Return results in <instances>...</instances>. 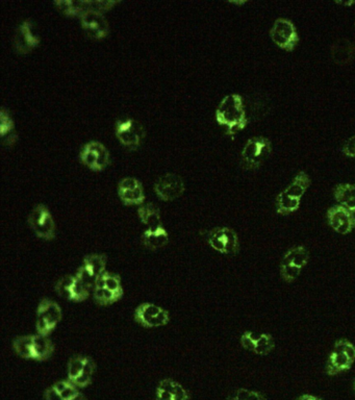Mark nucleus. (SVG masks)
<instances>
[{"instance_id": "f257e3e1", "label": "nucleus", "mask_w": 355, "mask_h": 400, "mask_svg": "<svg viewBox=\"0 0 355 400\" xmlns=\"http://www.w3.org/2000/svg\"><path fill=\"white\" fill-rule=\"evenodd\" d=\"M216 120L225 127L229 136L243 131L248 124L244 99L239 94H229L221 100L216 110Z\"/></svg>"}, {"instance_id": "f03ea898", "label": "nucleus", "mask_w": 355, "mask_h": 400, "mask_svg": "<svg viewBox=\"0 0 355 400\" xmlns=\"http://www.w3.org/2000/svg\"><path fill=\"white\" fill-rule=\"evenodd\" d=\"M272 150V142L269 139L250 138L241 152V166L245 170H257L269 159Z\"/></svg>"}, {"instance_id": "7ed1b4c3", "label": "nucleus", "mask_w": 355, "mask_h": 400, "mask_svg": "<svg viewBox=\"0 0 355 400\" xmlns=\"http://www.w3.org/2000/svg\"><path fill=\"white\" fill-rule=\"evenodd\" d=\"M115 135L122 146L129 150H136L144 141V126L133 118H120L116 121Z\"/></svg>"}, {"instance_id": "20e7f679", "label": "nucleus", "mask_w": 355, "mask_h": 400, "mask_svg": "<svg viewBox=\"0 0 355 400\" xmlns=\"http://www.w3.org/2000/svg\"><path fill=\"white\" fill-rule=\"evenodd\" d=\"M27 222L37 237L47 241L56 238V222L49 209L44 204H37L33 209Z\"/></svg>"}, {"instance_id": "39448f33", "label": "nucleus", "mask_w": 355, "mask_h": 400, "mask_svg": "<svg viewBox=\"0 0 355 400\" xmlns=\"http://www.w3.org/2000/svg\"><path fill=\"white\" fill-rule=\"evenodd\" d=\"M209 246L222 254H236L240 249L238 234L231 227H215L206 235Z\"/></svg>"}, {"instance_id": "423d86ee", "label": "nucleus", "mask_w": 355, "mask_h": 400, "mask_svg": "<svg viewBox=\"0 0 355 400\" xmlns=\"http://www.w3.org/2000/svg\"><path fill=\"white\" fill-rule=\"evenodd\" d=\"M79 160L92 171L100 172L110 165L111 154L102 143L90 141L81 149Z\"/></svg>"}, {"instance_id": "0eeeda50", "label": "nucleus", "mask_w": 355, "mask_h": 400, "mask_svg": "<svg viewBox=\"0 0 355 400\" xmlns=\"http://www.w3.org/2000/svg\"><path fill=\"white\" fill-rule=\"evenodd\" d=\"M270 37L279 49L286 51H293L299 43L297 29L291 20L279 18L273 24Z\"/></svg>"}, {"instance_id": "6e6552de", "label": "nucleus", "mask_w": 355, "mask_h": 400, "mask_svg": "<svg viewBox=\"0 0 355 400\" xmlns=\"http://www.w3.org/2000/svg\"><path fill=\"white\" fill-rule=\"evenodd\" d=\"M134 319L141 326L154 329V327L165 326L169 324L170 314L156 304L144 302L136 306Z\"/></svg>"}, {"instance_id": "1a4fd4ad", "label": "nucleus", "mask_w": 355, "mask_h": 400, "mask_svg": "<svg viewBox=\"0 0 355 400\" xmlns=\"http://www.w3.org/2000/svg\"><path fill=\"white\" fill-rule=\"evenodd\" d=\"M14 49L20 54H27L33 51L40 44L35 24L31 20H25L18 25L14 35Z\"/></svg>"}, {"instance_id": "9d476101", "label": "nucleus", "mask_w": 355, "mask_h": 400, "mask_svg": "<svg viewBox=\"0 0 355 400\" xmlns=\"http://www.w3.org/2000/svg\"><path fill=\"white\" fill-rule=\"evenodd\" d=\"M184 189L183 179L174 174L161 175L154 184V192L164 201L179 199L184 194Z\"/></svg>"}, {"instance_id": "9b49d317", "label": "nucleus", "mask_w": 355, "mask_h": 400, "mask_svg": "<svg viewBox=\"0 0 355 400\" xmlns=\"http://www.w3.org/2000/svg\"><path fill=\"white\" fill-rule=\"evenodd\" d=\"M118 196L125 206L142 204L145 200L142 183L136 177H125L118 184Z\"/></svg>"}, {"instance_id": "f8f14e48", "label": "nucleus", "mask_w": 355, "mask_h": 400, "mask_svg": "<svg viewBox=\"0 0 355 400\" xmlns=\"http://www.w3.org/2000/svg\"><path fill=\"white\" fill-rule=\"evenodd\" d=\"M81 27L88 37L101 40L110 33V25L104 14L88 11L81 17Z\"/></svg>"}, {"instance_id": "ddd939ff", "label": "nucleus", "mask_w": 355, "mask_h": 400, "mask_svg": "<svg viewBox=\"0 0 355 400\" xmlns=\"http://www.w3.org/2000/svg\"><path fill=\"white\" fill-rule=\"evenodd\" d=\"M327 219L332 229L341 235H347L355 227L354 213L343 206H334L329 209Z\"/></svg>"}, {"instance_id": "4468645a", "label": "nucleus", "mask_w": 355, "mask_h": 400, "mask_svg": "<svg viewBox=\"0 0 355 400\" xmlns=\"http://www.w3.org/2000/svg\"><path fill=\"white\" fill-rule=\"evenodd\" d=\"M331 56L336 65H348L355 58V43L348 38L339 39L332 44Z\"/></svg>"}, {"instance_id": "2eb2a0df", "label": "nucleus", "mask_w": 355, "mask_h": 400, "mask_svg": "<svg viewBox=\"0 0 355 400\" xmlns=\"http://www.w3.org/2000/svg\"><path fill=\"white\" fill-rule=\"evenodd\" d=\"M37 317L43 318L52 331L56 329V325L60 324L63 314H61V306L56 301L44 299L39 304Z\"/></svg>"}, {"instance_id": "dca6fc26", "label": "nucleus", "mask_w": 355, "mask_h": 400, "mask_svg": "<svg viewBox=\"0 0 355 400\" xmlns=\"http://www.w3.org/2000/svg\"><path fill=\"white\" fill-rule=\"evenodd\" d=\"M142 244L150 250H158L163 249L169 242V234L165 227H156V229H147L141 236Z\"/></svg>"}, {"instance_id": "f3484780", "label": "nucleus", "mask_w": 355, "mask_h": 400, "mask_svg": "<svg viewBox=\"0 0 355 400\" xmlns=\"http://www.w3.org/2000/svg\"><path fill=\"white\" fill-rule=\"evenodd\" d=\"M354 361L351 360L349 356H346L343 352L338 350H332L331 356L329 358V362L326 365V374L334 376L347 371L354 365Z\"/></svg>"}, {"instance_id": "a211bd4d", "label": "nucleus", "mask_w": 355, "mask_h": 400, "mask_svg": "<svg viewBox=\"0 0 355 400\" xmlns=\"http://www.w3.org/2000/svg\"><path fill=\"white\" fill-rule=\"evenodd\" d=\"M0 136L2 138V143L6 146H11L14 143L17 142L18 136L15 131V124L12 116L6 108H2L0 111Z\"/></svg>"}, {"instance_id": "6ab92c4d", "label": "nucleus", "mask_w": 355, "mask_h": 400, "mask_svg": "<svg viewBox=\"0 0 355 400\" xmlns=\"http://www.w3.org/2000/svg\"><path fill=\"white\" fill-rule=\"evenodd\" d=\"M309 186H311V179H309V174L306 172L300 171L299 174L296 175L292 183L282 192L290 199L301 201L302 196L306 194Z\"/></svg>"}, {"instance_id": "aec40b11", "label": "nucleus", "mask_w": 355, "mask_h": 400, "mask_svg": "<svg viewBox=\"0 0 355 400\" xmlns=\"http://www.w3.org/2000/svg\"><path fill=\"white\" fill-rule=\"evenodd\" d=\"M54 352V345L45 336L35 335L34 336L33 345V360L39 361V362H44L49 360Z\"/></svg>"}, {"instance_id": "412c9836", "label": "nucleus", "mask_w": 355, "mask_h": 400, "mask_svg": "<svg viewBox=\"0 0 355 400\" xmlns=\"http://www.w3.org/2000/svg\"><path fill=\"white\" fill-rule=\"evenodd\" d=\"M139 219L147 225L148 229L161 226V211L154 204H146L138 209Z\"/></svg>"}, {"instance_id": "4be33fe9", "label": "nucleus", "mask_w": 355, "mask_h": 400, "mask_svg": "<svg viewBox=\"0 0 355 400\" xmlns=\"http://www.w3.org/2000/svg\"><path fill=\"white\" fill-rule=\"evenodd\" d=\"M334 199L348 210L355 211V185L341 184L334 189Z\"/></svg>"}, {"instance_id": "5701e85b", "label": "nucleus", "mask_w": 355, "mask_h": 400, "mask_svg": "<svg viewBox=\"0 0 355 400\" xmlns=\"http://www.w3.org/2000/svg\"><path fill=\"white\" fill-rule=\"evenodd\" d=\"M309 250L304 246H297L289 250V251L284 254L281 263L293 266V267L302 270L306 267L307 263H309Z\"/></svg>"}, {"instance_id": "b1692460", "label": "nucleus", "mask_w": 355, "mask_h": 400, "mask_svg": "<svg viewBox=\"0 0 355 400\" xmlns=\"http://www.w3.org/2000/svg\"><path fill=\"white\" fill-rule=\"evenodd\" d=\"M54 6L67 16H81L86 12V0H56Z\"/></svg>"}, {"instance_id": "393cba45", "label": "nucleus", "mask_w": 355, "mask_h": 400, "mask_svg": "<svg viewBox=\"0 0 355 400\" xmlns=\"http://www.w3.org/2000/svg\"><path fill=\"white\" fill-rule=\"evenodd\" d=\"M34 336H22L13 341V349L17 356L25 360H33Z\"/></svg>"}, {"instance_id": "a878e982", "label": "nucleus", "mask_w": 355, "mask_h": 400, "mask_svg": "<svg viewBox=\"0 0 355 400\" xmlns=\"http://www.w3.org/2000/svg\"><path fill=\"white\" fill-rule=\"evenodd\" d=\"M93 297H94L95 302L99 306H110L122 299L123 290L111 291L108 288H94L93 289Z\"/></svg>"}, {"instance_id": "bb28decb", "label": "nucleus", "mask_w": 355, "mask_h": 400, "mask_svg": "<svg viewBox=\"0 0 355 400\" xmlns=\"http://www.w3.org/2000/svg\"><path fill=\"white\" fill-rule=\"evenodd\" d=\"M106 256L104 254H89L84 259V266H86L95 279L106 272Z\"/></svg>"}, {"instance_id": "cd10ccee", "label": "nucleus", "mask_w": 355, "mask_h": 400, "mask_svg": "<svg viewBox=\"0 0 355 400\" xmlns=\"http://www.w3.org/2000/svg\"><path fill=\"white\" fill-rule=\"evenodd\" d=\"M96 371V364L90 356H86L85 368L81 375L72 381L77 388H86L92 383L93 375Z\"/></svg>"}, {"instance_id": "c85d7f7f", "label": "nucleus", "mask_w": 355, "mask_h": 400, "mask_svg": "<svg viewBox=\"0 0 355 400\" xmlns=\"http://www.w3.org/2000/svg\"><path fill=\"white\" fill-rule=\"evenodd\" d=\"M301 201L290 199L284 192L276 197V212L279 215H289L298 211Z\"/></svg>"}, {"instance_id": "c756f323", "label": "nucleus", "mask_w": 355, "mask_h": 400, "mask_svg": "<svg viewBox=\"0 0 355 400\" xmlns=\"http://www.w3.org/2000/svg\"><path fill=\"white\" fill-rule=\"evenodd\" d=\"M86 356H74L68 362V381H74L83 372L86 365Z\"/></svg>"}, {"instance_id": "7c9ffc66", "label": "nucleus", "mask_w": 355, "mask_h": 400, "mask_svg": "<svg viewBox=\"0 0 355 400\" xmlns=\"http://www.w3.org/2000/svg\"><path fill=\"white\" fill-rule=\"evenodd\" d=\"M74 281L75 276H72V275H65V276L61 277L56 285V293L64 299L71 301Z\"/></svg>"}, {"instance_id": "2f4dec72", "label": "nucleus", "mask_w": 355, "mask_h": 400, "mask_svg": "<svg viewBox=\"0 0 355 400\" xmlns=\"http://www.w3.org/2000/svg\"><path fill=\"white\" fill-rule=\"evenodd\" d=\"M275 347L274 339L269 334H263L257 337L256 347L254 354L259 356H267Z\"/></svg>"}, {"instance_id": "473e14b6", "label": "nucleus", "mask_w": 355, "mask_h": 400, "mask_svg": "<svg viewBox=\"0 0 355 400\" xmlns=\"http://www.w3.org/2000/svg\"><path fill=\"white\" fill-rule=\"evenodd\" d=\"M117 4H119V1L115 0H86V12L94 11V12L104 13L111 10Z\"/></svg>"}, {"instance_id": "72a5a7b5", "label": "nucleus", "mask_w": 355, "mask_h": 400, "mask_svg": "<svg viewBox=\"0 0 355 400\" xmlns=\"http://www.w3.org/2000/svg\"><path fill=\"white\" fill-rule=\"evenodd\" d=\"M91 288L81 283L79 279L75 277L74 288H72V297L71 301L81 302L85 301L89 296H90Z\"/></svg>"}, {"instance_id": "f704fd0d", "label": "nucleus", "mask_w": 355, "mask_h": 400, "mask_svg": "<svg viewBox=\"0 0 355 400\" xmlns=\"http://www.w3.org/2000/svg\"><path fill=\"white\" fill-rule=\"evenodd\" d=\"M229 400H266L261 393L247 389H238L229 397Z\"/></svg>"}, {"instance_id": "c9c22d12", "label": "nucleus", "mask_w": 355, "mask_h": 400, "mask_svg": "<svg viewBox=\"0 0 355 400\" xmlns=\"http://www.w3.org/2000/svg\"><path fill=\"white\" fill-rule=\"evenodd\" d=\"M279 271H281L282 279H284L286 283H293V281H296L297 277L299 276L300 272H301L302 270L293 267V266L281 263Z\"/></svg>"}, {"instance_id": "e433bc0d", "label": "nucleus", "mask_w": 355, "mask_h": 400, "mask_svg": "<svg viewBox=\"0 0 355 400\" xmlns=\"http://www.w3.org/2000/svg\"><path fill=\"white\" fill-rule=\"evenodd\" d=\"M75 277L81 283L85 284V285L88 286L90 288H94L95 284V276L92 274H91L90 270L86 267V266H81V268H79V270L76 271V274H75Z\"/></svg>"}, {"instance_id": "4c0bfd02", "label": "nucleus", "mask_w": 355, "mask_h": 400, "mask_svg": "<svg viewBox=\"0 0 355 400\" xmlns=\"http://www.w3.org/2000/svg\"><path fill=\"white\" fill-rule=\"evenodd\" d=\"M334 349L343 352V354H345L346 356H349L351 360L355 361V345L352 344L350 341H336V344H334Z\"/></svg>"}, {"instance_id": "58836bf2", "label": "nucleus", "mask_w": 355, "mask_h": 400, "mask_svg": "<svg viewBox=\"0 0 355 400\" xmlns=\"http://www.w3.org/2000/svg\"><path fill=\"white\" fill-rule=\"evenodd\" d=\"M104 279H106V288H108L109 290H123L121 286V279H120L119 275L109 274V272H104Z\"/></svg>"}, {"instance_id": "ea45409f", "label": "nucleus", "mask_w": 355, "mask_h": 400, "mask_svg": "<svg viewBox=\"0 0 355 400\" xmlns=\"http://www.w3.org/2000/svg\"><path fill=\"white\" fill-rule=\"evenodd\" d=\"M257 337L251 331H245L241 337V344L245 349L254 352L256 347Z\"/></svg>"}, {"instance_id": "a19ab883", "label": "nucleus", "mask_w": 355, "mask_h": 400, "mask_svg": "<svg viewBox=\"0 0 355 400\" xmlns=\"http://www.w3.org/2000/svg\"><path fill=\"white\" fill-rule=\"evenodd\" d=\"M171 394L173 395V400H190V395H189L188 391L181 384L177 383V381H175Z\"/></svg>"}, {"instance_id": "79ce46f5", "label": "nucleus", "mask_w": 355, "mask_h": 400, "mask_svg": "<svg viewBox=\"0 0 355 400\" xmlns=\"http://www.w3.org/2000/svg\"><path fill=\"white\" fill-rule=\"evenodd\" d=\"M79 391L77 390L76 386L74 384H72L71 381H69L67 387L64 389L63 391L60 393L61 396L63 397L64 400H71L74 399L75 396L79 394Z\"/></svg>"}, {"instance_id": "37998d69", "label": "nucleus", "mask_w": 355, "mask_h": 400, "mask_svg": "<svg viewBox=\"0 0 355 400\" xmlns=\"http://www.w3.org/2000/svg\"><path fill=\"white\" fill-rule=\"evenodd\" d=\"M342 151L345 156H349V158H355V135L346 141Z\"/></svg>"}, {"instance_id": "c03bdc74", "label": "nucleus", "mask_w": 355, "mask_h": 400, "mask_svg": "<svg viewBox=\"0 0 355 400\" xmlns=\"http://www.w3.org/2000/svg\"><path fill=\"white\" fill-rule=\"evenodd\" d=\"M45 400H64L63 397L61 396L60 393L54 389V386L47 389L44 393Z\"/></svg>"}, {"instance_id": "a18cd8bd", "label": "nucleus", "mask_w": 355, "mask_h": 400, "mask_svg": "<svg viewBox=\"0 0 355 400\" xmlns=\"http://www.w3.org/2000/svg\"><path fill=\"white\" fill-rule=\"evenodd\" d=\"M156 400H173V395L168 391L161 390V389H156Z\"/></svg>"}, {"instance_id": "49530a36", "label": "nucleus", "mask_w": 355, "mask_h": 400, "mask_svg": "<svg viewBox=\"0 0 355 400\" xmlns=\"http://www.w3.org/2000/svg\"><path fill=\"white\" fill-rule=\"evenodd\" d=\"M297 400H322V399H319V397L313 396V395L306 394V395H302V396H300L299 399H298Z\"/></svg>"}, {"instance_id": "de8ad7c7", "label": "nucleus", "mask_w": 355, "mask_h": 400, "mask_svg": "<svg viewBox=\"0 0 355 400\" xmlns=\"http://www.w3.org/2000/svg\"><path fill=\"white\" fill-rule=\"evenodd\" d=\"M336 4H342V6H354V4H355V1L354 0V1H336Z\"/></svg>"}, {"instance_id": "09e8293b", "label": "nucleus", "mask_w": 355, "mask_h": 400, "mask_svg": "<svg viewBox=\"0 0 355 400\" xmlns=\"http://www.w3.org/2000/svg\"><path fill=\"white\" fill-rule=\"evenodd\" d=\"M71 400H86V399L85 396H84L83 394H81V393H79V394L77 395V396H75L74 399Z\"/></svg>"}, {"instance_id": "8fccbe9b", "label": "nucleus", "mask_w": 355, "mask_h": 400, "mask_svg": "<svg viewBox=\"0 0 355 400\" xmlns=\"http://www.w3.org/2000/svg\"><path fill=\"white\" fill-rule=\"evenodd\" d=\"M231 4H245L246 1H233V2H231Z\"/></svg>"}, {"instance_id": "3c124183", "label": "nucleus", "mask_w": 355, "mask_h": 400, "mask_svg": "<svg viewBox=\"0 0 355 400\" xmlns=\"http://www.w3.org/2000/svg\"><path fill=\"white\" fill-rule=\"evenodd\" d=\"M352 213H354V219H355V211H354V212H352Z\"/></svg>"}, {"instance_id": "603ef678", "label": "nucleus", "mask_w": 355, "mask_h": 400, "mask_svg": "<svg viewBox=\"0 0 355 400\" xmlns=\"http://www.w3.org/2000/svg\"><path fill=\"white\" fill-rule=\"evenodd\" d=\"M354 390H355V379H354Z\"/></svg>"}]
</instances>
